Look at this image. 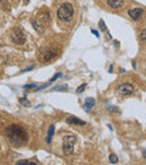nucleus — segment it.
Segmentation results:
<instances>
[{"mask_svg":"<svg viewBox=\"0 0 146 165\" xmlns=\"http://www.w3.org/2000/svg\"><path fill=\"white\" fill-rule=\"evenodd\" d=\"M73 15H74V8L69 2H63L59 7L56 13L57 18L61 21H64V23H68V21L71 20L73 18Z\"/></svg>","mask_w":146,"mask_h":165,"instance_id":"2","label":"nucleus"},{"mask_svg":"<svg viewBox=\"0 0 146 165\" xmlns=\"http://www.w3.org/2000/svg\"><path fill=\"white\" fill-rule=\"evenodd\" d=\"M91 32H92V34H94V35L96 36V37L99 38V33H98L97 30H94V29H91Z\"/></svg>","mask_w":146,"mask_h":165,"instance_id":"23","label":"nucleus"},{"mask_svg":"<svg viewBox=\"0 0 146 165\" xmlns=\"http://www.w3.org/2000/svg\"><path fill=\"white\" fill-rule=\"evenodd\" d=\"M107 5L113 9H119L124 6V0H107Z\"/></svg>","mask_w":146,"mask_h":165,"instance_id":"8","label":"nucleus"},{"mask_svg":"<svg viewBox=\"0 0 146 165\" xmlns=\"http://www.w3.org/2000/svg\"><path fill=\"white\" fill-rule=\"evenodd\" d=\"M54 132H55V126L54 125H51L49 128V132H47V137H46V143L49 144L51 140H52V137L54 135Z\"/></svg>","mask_w":146,"mask_h":165,"instance_id":"12","label":"nucleus"},{"mask_svg":"<svg viewBox=\"0 0 146 165\" xmlns=\"http://www.w3.org/2000/svg\"><path fill=\"white\" fill-rule=\"evenodd\" d=\"M59 52H57L56 48H53V47H46L44 50L41 51V55H40V58H42V61L43 62H49L51 60L56 56Z\"/></svg>","mask_w":146,"mask_h":165,"instance_id":"5","label":"nucleus"},{"mask_svg":"<svg viewBox=\"0 0 146 165\" xmlns=\"http://www.w3.org/2000/svg\"><path fill=\"white\" fill-rule=\"evenodd\" d=\"M30 24H32L33 28L35 29L38 34H44L45 28L42 26V24H40V23L36 20V19H30Z\"/></svg>","mask_w":146,"mask_h":165,"instance_id":"9","label":"nucleus"},{"mask_svg":"<svg viewBox=\"0 0 146 165\" xmlns=\"http://www.w3.org/2000/svg\"><path fill=\"white\" fill-rule=\"evenodd\" d=\"M118 93L119 95H132L133 92L135 91V89H134V87L130 84V83H127V82H125V83H122L119 87H118Z\"/></svg>","mask_w":146,"mask_h":165,"instance_id":"6","label":"nucleus"},{"mask_svg":"<svg viewBox=\"0 0 146 165\" xmlns=\"http://www.w3.org/2000/svg\"><path fill=\"white\" fill-rule=\"evenodd\" d=\"M107 109L109 110V111H115V112H117V108L115 107V106H109V107H107Z\"/></svg>","mask_w":146,"mask_h":165,"instance_id":"22","label":"nucleus"},{"mask_svg":"<svg viewBox=\"0 0 146 165\" xmlns=\"http://www.w3.org/2000/svg\"><path fill=\"white\" fill-rule=\"evenodd\" d=\"M99 27H100V29H101V30H106V29H107L105 21L102 20V19H100V21H99Z\"/></svg>","mask_w":146,"mask_h":165,"instance_id":"21","label":"nucleus"},{"mask_svg":"<svg viewBox=\"0 0 146 165\" xmlns=\"http://www.w3.org/2000/svg\"><path fill=\"white\" fill-rule=\"evenodd\" d=\"M144 15V10L142 8H133L128 10V16L133 19V20H139L142 16Z\"/></svg>","mask_w":146,"mask_h":165,"instance_id":"7","label":"nucleus"},{"mask_svg":"<svg viewBox=\"0 0 146 165\" xmlns=\"http://www.w3.org/2000/svg\"><path fill=\"white\" fill-rule=\"evenodd\" d=\"M19 102H21L24 107H30V102H29L26 98H21V99H19Z\"/></svg>","mask_w":146,"mask_h":165,"instance_id":"15","label":"nucleus"},{"mask_svg":"<svg viewBox=\"0 0 146 165\" xmlns=\"http://www.w3.org/2000/svg\"><path fill=\"white\" fill-rule=\"evenodd\" d=\"M10 39L16 45H24L26 43V35L19 27H15L10 34Z\"/></svg>","mask_w":146,"mask_h":165,"instance_id":"4","label":"nucleus"},{"mask_svg":"<svg viewBox=\"0 0 146 165\" xmlns=\"http://www.w3.org/2000/svg\"><path fill=\"white\" fill-rule=\"evenodd\" d=\"M85 88H87V84H85V83H83V84H81L80 87H78V89H77V91H75V92H77V93H82V92L84 91Z\"/></svg>","mask_w":146,"mask_h":165,"instance_id":"17","label":"nucleus"},{"mask_svg":"<svg viewBox=\"0 0 146 165\" xmlns=\"http://www.w3.org/2000/svg\"><path fill=\"white\" fill-rule=\"evenodd\" d=\"M5 134L10 144L15 147H21L29 140V136L25 128L19 124H11L5 129Z\"/></svg>","mask_w":146,"mask_h":165,"instance_id":"1","label":"nucleus"},{"mask_svg":"<svg viewBox=\"0 0 146 165\" xmlns=\"http://www.w3.org/2000/svg\"><path fill=\"white\" fill-rule=\"evenodd\" d=\"M94 104H96V100H94V98H91V97L87 98L84 101V110L89 112L90 110L94 107Z\"/></svg>","mask_w":146,"mask_h":165,"instance_id":"11","label":"nucleus"},{"mask_svg":"<svg viewBox=\"0 0 146 165\" xmlns=\"http://www.w3.org/2000/svg\"><path fill=\"white\" fill-rule=\"evenodd\" d=\"M109 162L110 163H113V164H116V163L118 162L117 155H115V154H110L109 155Z\"/></svg>","mask_w":146,"mask_h":165,"instance_id":"16","label":"nucleus"},{"mask_svg":"<svg viewBox=\"0 0 146 165\" xmlns=\"http://www.w3.org/2000/svg\"><path fill=\"white\" fill-rule=\"evenodd\" d=\"M16 165H37L35 162L27 161V160H23V161H18L16 163Z\"/></svg>","mask_w":146,"mask_h":165,"instance_id":"14","label":"nucleus"},{"mask_svg":"<svg viewBox=\"0 0 146 165\" xmlns=\"http://www.w3.org/2000/svg\"><path fill=\"white\" fill-rule=\"evenodd\" d=\"M66 123L70 125H78V126H84L85 125V121L79 119L77 117H73V116H71V117H69V118L66 119Z\"/></svg>","mask_w":146,"mask_h":165,"instance_id":"10","label":"nucleus"},{"mask_svg":"<svg viewBox=\"0 0 146 165\" xmlns=\"http://www.w3.org/2000/svg\"><path fill=\"white\" fill-rule=\"evenodd\" d=\"M27 1H29V0H27Z\"/></svg>","mask_w":146,"mask_h":165,"instance_id":"25","label":"nucleus"},{"mask_svg":"<svg viewBox=\"0 0 146 165\" xmlns=\"http://www.w3.org/2000/svg\"><path fill=\"white\" fill-rule=\"evenodd\" d=\"M35 88H38V84L32 83V84H26V86H24V89H35Z\"/></svg>","mask_w":146,"mask_h":165,"instance_id":"19","label":"nucleus"},{"mask_svg":"<svg viewBox=\"0 0 146 165\" xmlns=\"http://www.w3.org/2000/svg\"><path fill=\"white\" fill-rule=\"evenodd\" d=\"M61 76H62V73H55V74L53 75V78L51 79V80H49V83H51V82H54V81H55L56 79L61 78Z\"/></svg>","mask_w":146,"mask_h":165,"instance_id":"20","label":"nucleus"},{"mask_svg":"<svg viewBox=\"0 0 146 165\" xmlns=\"http://www.w3.org/2000/svg\"><path fill=\"white\" fill-rule=\"evenodd\" d=\"M139 38H141V41L143 42H146V29H143L141 34H139Z\"/></svg>","mask_w":146,"mask_h":165,"instance_id":"18","label":"nucleus"},{"mask_svg":"<svg viewBox=\"0 0 146 165\" xmlns=\"http://www.w3.org/2000/svg\"><path fill=\"white\" fill-rule=\"evenodd\" d=\"M77 143V137L75 136H65L63 138L62 143V151L64 155H71L74 152V145Z\"/></svg>","mask_w":146,"mask_h":165,"instance_id":"3","label":"nucleus"},{"mask_svg":"<svg viewBox=\"0 0 146 165\" xmlns=\"http://www.w3.org/2000/svg\"><path fill=\"white\" fill-rule=\"evenodd\" d=\"M113 70H114V66H113V65H110V67H109V72H110V73L113 72Z\"/></svg>","mask_w":146,"mask_h":165,"instance_id":"24","label":"nucleus"},{"mask_svg":"<svg viewBox=\"0 0 146 165\" xmlns=\"http://www.w3.org/2000/svg\"><path fill=\"white\" fill-rule=\"evenodd\" d=\"M68 90V84H60L51 89V91H66Z\"/></svg>","mask_w":146,"mask_h":165,"instance_id":"13","label":"nucleus"}]
</instances>
